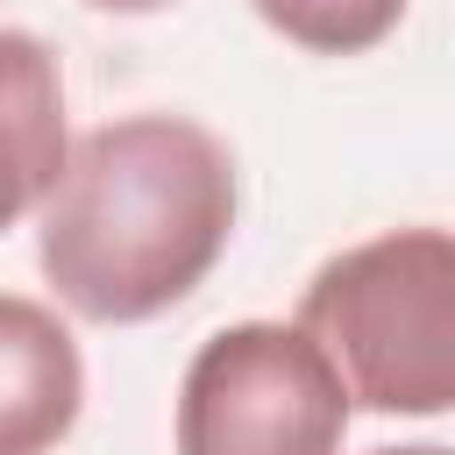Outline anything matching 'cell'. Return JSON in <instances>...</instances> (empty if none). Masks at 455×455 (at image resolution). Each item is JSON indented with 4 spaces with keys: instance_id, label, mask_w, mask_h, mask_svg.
I'll return each mask as SVG.
<instances>
[{
    "instance_id": "1",
    "label": "cell",
    "mask_w": 455,
    "mask_h": 455,
    "mask_svg": "<svg viewBox=\"0 0 455 455\" xmlns=\"http://www.w3.org/2000/svg\"><path fill=\"white\" fill-rule=\"evenodd\" d=\"M235 235V156L185 114H121L64 149L36 263L100 327H135L199 291Z\"/></svg>"
},
{
    "instance_id": "2",
    "label": "cell",
    "mask_w": 455,
    "mask_h": 455,
    "mask_svg": "<svg viewBox=\"0 0 455 455\" xmlns=\"http://www.w3.org/2000/svg\"><path fill=\"white\" fill-rule=\"evenodd\" d=\"M299 327L334 363L348 405L441 419L455 405V242L448 228H384L327 256Z\"/></svg>"
},
{
    "instance_id": "3",
    "label": "cell",
    "mask_w": 455,
    "mask_h": 455,
    "mask_svg": "<svg viewBox=\"0 0 455 455\" xmlns=\"http://www.w3.org/2000/svg\"><path fill=\"white\" fill-rule=\"evenodd\" d=\"M348 391L306 327L235 320L178 384V455H341Z\"/></svg>"
},
{
    "instance_id": "4",
    "label": "cell",
    "mask_w": 455,
    "mask_h": 455,
    "mask_svg": "<svg viewBox=\"0 0 455 455\" xmlns=\"http://www.w3.org/2000/svg\"><path fill=\"white\" fill-rule=\"evenodd\" d=\"M85 405V363L71 327L21 299L0 291V455H50Z\"/></svg>"
},
{
    "instance_id": "5",
    "label": "cell",
    "mask_w": 455,
    "mask_h": 455,
    "mask_svg": "<svg viewBox=\"0 0 455 455\" xmlns=\"http://www.w3.org/2000/svg\"><path fill=\"white\" fill-rule=\"evenodd\" d=\"M64 149V71L50 43L28 28H0V235L43 206Z\"/></svg>"
},
{
    "instance_id": "6",
    "label": "cell",
    "mask_w": 455,
    "mask_h": 455,
    "mask_svg": "<svg viewBox=\"0 0 455 455\" xmlns=\"http://www.w3.org/2000/svg\"><path fill=\"white\" fill-rule=\"evenodd\" d=\"M284 43L299 50H320V57H355V50H377L398 21H405V0H249Z\"/></svg>"
},
{
    "instance_id": "7",
    "label": "cell",
    "mask_w": 455,
    "mask_h": 455,
    "mask_svg": "<svg viewBox=\"0 0 455 455\" xmlns=\"http://www.w3.org/2000/svg\"><path fill=\"white\" fill-rule=\"evenodd\" d=\"M85 7H100V14H156L171 0H85Z\"/></svg>"
},
{
    "instance_id": "8",
    "label": "cell",
    "mask_w": 455,
    "mask_h": 455,
    "mask_svg": "<svg viewBox=\"0 0 455 455\" xmlns=\"http://www.w3.org/2000/svg\"><path fill=\"white\" fill-rule=\"evenodd\" d=\"M370 455H455V448H441V441H405V448H370Z\"/></svg>"
}]
</instances>
